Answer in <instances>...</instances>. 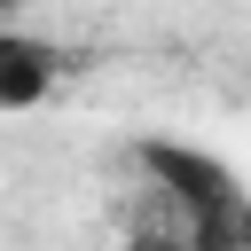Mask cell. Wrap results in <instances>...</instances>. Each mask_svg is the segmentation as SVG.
Returning a JSON list of instances; mask_svg holds the SVG:
<instances>
[{
  "label": "cell",
  "instance_id": "cell-3",
  "mask_svg": "<svg viewBox=\"0 0 251 251\" xmlns=\"http://www.w3.org/2000/svg\"><path fill=\"white\" fill-rule=\"evenodd\" d=\"M0 8H31V0H0Z\"/></svg>",
  "mask_w": 251,
  "mask_h": 251
},
{
  "label": "cell",
  "instance_id": "cell-2",
  "mask_svg": "<svg viewBox=\"0 0 251 251\" xmlns=\"http://www.w3.org/2000/svg\"><path fill=\"white\" fill-rule=\"evenodd\" d=\"M55 86H63V47L39 39V31H24V24H8V31H0V110L24 118V110H39Z\"/></svg>",
  "mask_w": 251,
  "mask_h": 251
},
{
  "label": "cell",
  "instance_id": "cell-1",
  "mask_svg": "<svg viewBox=\"0 0 251 251\" xmlns=\"http://www.w3.org/2000/svg\"><path fill=\"white\" fill-rule=\"evenodd\" d=\"M133 157L157 173V188H165L173 204H188V220H196V227H204V220H227V212L243 204V180H235L220 157L188 149V141H141Z\"/></svg>",
  "mask_w": 251,
  "mask_h": 251
}]
</instances>
